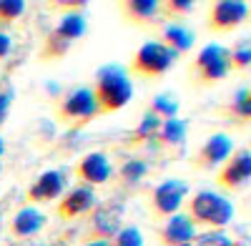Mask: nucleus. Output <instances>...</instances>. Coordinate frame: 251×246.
I'll use <instances>...</instances> for the list:
<instances>
[{"label":"nucleus","mask_w":251,"mask_h":246,"mask_svg":"<svg viewBox=\"0 0 251 246\" xmlns=\"http://www.w3.org/2000/svg\"><path fill=\"white\" fill-rule=\"evenodd\" d=\"M83 246H111V241H86Z\"/></svg>","instance_id":"31"},{"label":"nucleus","mask_w":251,"mask_h":246,"mask_svg":"<svg viewBox=\"0 0 251 246\" xmlns=\"http://www.w3.org/2000/svg\"><path fill=\"white\" fill-rule=\"evenodd\" d=\"M199 236V229L186 214H174L161 226V246H191Z\"/></svg>","instance_id":"13"},{"label":"nucleus","mask_w":251,"mask_h":246,"mask_svg":"<svg viewBox=\"0 0 251 246\" xmlns=\"http://www.w3.org/2000/svg\"><path fill=\"white\" fill-rule=\"evenodd\" d=\"M186 121L181 118H169V121H163L161 123V131H158V141H161V146L166 148H178L183 146V141H186Z\"/></svg>","instance_id":"19"},{"label":"nucleus","mask_w":251,"mask_h":246,"mask_svg":"<svg viewBox=\"0 0 251 246\" xmlns=\"http://www.w3.org/2000/svg\"><path fill=\"white\" fill-rule=\"evenodd\" d=\"M121 13L133 25L153 23L156 15H158V0H126L121 5Z\"/></svg>","instance_id":"17"},{"label":"nucleus","mask_w":251,"mask_h":246,"mask_svg":"<svg viewBox=\"0 0 251 246\" xmlns=\"http://www.w3.org/2000/svg\"><path fill=\"white\" fill-rule=\"evenodd\" d=\"M228 66L231 71H249L251 66V43L249 40H239L234 50H228Z\"/></svg>","instance_id":"23"},{"label":"nucleus","mask_w":251,"mask_h":246,"mask_svg":"<svg viewBox=\"0 0 251 246\" xmlns=\"http://www.w3.org/2000/svg\"><path fill=\"white\" fill-rule=\"evenodd\" d=\"M98 103V113H116L128 106L133 98V83L128 78V71L118 63L103 66L96 73V88H91Z\"/></svg>","instance_id":"1"},{"label":"nucleus","mask_w":251,"mask_h":246,"mask_svg":"<svg viewBox=\"0 0 251 246\" xmlns=\"http://www.w3.org/2000/svg\"><path fill=\"white\" fill-rule=\"evenodd\" d=\"M68 186V178H66V171L60 169H53V171H46L40 173L25 191V198L30 203H46V201H53L58 198Z\"/></svg>","instance_id":"12"},{"label":"nucleus","mask_w":251,"mask_h":246,"mask_svg":"<svg viewBox=\"0 0 251 246\" xmlns=\"http://www.w3.org/2000/svg\"><path fill=\"white\" fill-rule=\"evenodd\" d=\"M123 201L111 198L103 201L100 206L96 203L93 211L88 214V223H86V239L88 241H111L123 226Z\"/></svg>","instance_id":"6"},{"label":"nucleus","mask_w":251,"mask_h":246,"mask_svg":"<svg viewBox=\"0 0 251 246\" xmlns=\"http://www.w3.org/2000/svg\"><path fill=\"white\" fill-rule=\"evenodd\" d=\"M226 113L231 116L236 123H246L249 121V116H251V93H249V88H241V91L234 93L231 103L226 106Z\"/></svg>","instance_id":"21"},{"label":"nucleus","mask_w":251,"mask_h":246,"mask_svg":"<svg viewBox=\"0 0 251 246\" xmlns=\"http://www.w3.org/2000/svg\"><path fill=\"white\" fill-rule=\"evenodd\" d=\"M249 18V3L239 0H219L208 10V30L214 33H231Z\"/></svg>","instance_id":"10"},{"label":"nucleus","mask_w":251,"mask_h":246,"mask_svg":"<svg viewBox=\"0 0 251 246\" xmlns=\"http://www.w3.org/2000/svg\"><path fill=\"white\" fill-rule=\"evenodd\" d=\"M96 116H98V103H96V96L91 88L71 91L63 98V103L58 106V121L66 123V126H73V128L86 126Z\"/></svg>","instance_id":"7"},{"label":"nucleus","mask_w":251,"mask_h":246,"mask_svg":"<svg viewBox=\"0 0 251 246\" xmlns=\"http://www.w3.org/2000/svg\"><path fill=\"white\" fill-rule=\"evenodd\" d=\"M111 246H143V234L136 226H123L111 239Z\"/></svg>","instance_id":"26"},{"label":"nucleus","mask_w":251,"mask_h":246,"mask_svg":"<svg viewBox=\"0 0 251 246\" xmlns=\"http://www.w3.org/2000/svg\"><path fill=\"white\" fill-rule=\"evenodd\" d=\"M188 196V183L181 178H169L158 183L151 194V211L156 219H169L174 214H178L181 203Z\"/></svg>","instance_id":"8"},{"label":"nucleus","mask_w":251,"mask_h":246,"mask_svg":"<svg viewBox=\"0 0 251 246\" xmlns=\"http://www.w3.org/2000/svg\"><path fill=\"white\" fill-rule=\"evenodd\" d=\"M186 216L194 221L196 229L208 226L214 231H221V226H226L234 219V203L216 191H196L188 198Z\"/></svg>","instance_id":"2"},{"label":"nucleus","mask_w":251,"mask_h":246,"mask_svg":"<svg viewBox=\"0 0 251 246\" xmlns=\"http://www.w3.org/2000/svg\"><path fill=\"white\" fill-rule=\"evenodd\" d=\"M146 171H149L146 161H141V158H128V161L121 166V178H123L126 186H133V183H138V181L146 176Z\"/></svg>","instance_id":"24"},{"label":"nucleus","mask_w":251,"mask_h":246,"mask_svg":"<svg viewBox=\"0 0 251 246\" xmlns=\"http://www.w3.org/2000/svg\"><path fill=\"white\" fill-rule=\"evenodd\" d=\"M196 5L191 3V0H163V3H158V13H166L169 18H181L186 13H191Z\"/></svg>","instance_id":"27"},{"label":"nucleus","mask_w":251,"mask_h":246,"mask_svg":"<svg viewBox=\"0 0 251 246\" xmlns=\"http://www.w3.org/2000/svg\"><path fill=\"white\" fill-rule=\"evenodd\" d=\"M161 123H163V121L149 111V113H146V116L141 118V123L136 126V131L131 133V143L136 146V143H146V141L156 138V136H158V131H161Z\"/></svg>","instance_id":"20"},{"label":"nucleus","mask_w":251,"mask_h":246,"mask_svg":"<svg viewBox=\"0 0 251 246\" xmlns=\"http://www.w3.org/2000/svg\"><path fill=\"white\" fill-rule=\"evenodd\" d=\"M176 53L171 48H166L161 40H149L143 43L131 60V73L141 75V78H158L163 73H169L171 66L176 63Z\"/></svg>","instance_id":"5"},{"label":"nucleus","mask_w":251,"mask_h":246,"mask_svg":"<svg viewBox=\"0 0 251 246\" xmlns=\"http://www.w3.org/2000/svg\"><path fill=\"white\" fill-rule=\"evenodd\" d=\"M8 53H10V38L0 30V58H5Z\"/></svg>","instance_id":"30"},{"label":"nucleus","mask_w":251,"mask_h":246,"mask_svg":"<svg viewBox=\"0 0 251 246\" xmlns=\"http://www.w3.org/2000/svg\"><path fill=\"white\" fill-rule=\"evenodd\" d=\"M86 33V18L83 13H66L60 18V23L48 33V38L43 40V48H40V60H58L68 53V48L75 40Z\"/></svg>","instance_id":"4"},{"label":"nucleus","mask_w":251,"mask_h":246,"mask_svg":"<svg viewBox=\"0 0 251 246\" xmlns=\"http://www.w3.org/2000/svg\"><path fill=\"white\" fill-rule=\"evenodd\" d=\"M234 153V143L226 133H214L208 136L206 143L196 151L194 156V169L201 171H214L216 166H224V161Z\"/></svg>","instance_id":"11"},{"label":"nucleus","mask_w":251,"mask_h":246,"mask_svg":"<svg viewBox=\"0 0 251 246\" xmlns=\"http://www.w3.org/2000/svg\"><path fill=\"white\" fill-rule=\"evenodd\" d=\"M191 246H234V241L224 231H203L196 236V241Z\"/></svg>","instance_id":"28"},{"label":"nucleus","mask_w":251,"mask_h":246,"mask_svg":"<svg viewBox=\"0 0 251 246\" xmlns=\"http://www.w3.org/2000/svg\"><path fill=\"white\" fill-rule=\"evenodd\" d=\"M46 226V216L40 214L38 209L28 206V209H20L10 223V231L13 236H20V239H28V236H35L40 229Z\"/></svg>","instance_id":"16"},{"label":"nucleus","mask_w":251,"mask_h":246,"mask_svg":"<svg viewBox=\"0 0 251 246\" xmlns=\"http://www.w3.org/2000/svg\"><path fill=\"white\" fill-rule=\"evenodd\" d=\"M3 151H5V143H3V136H0V156H3Z\"/></svg>","instance_id":"32"},{"label":"nucleus","mask_w":251,"mask_h":246,"mask_svg":"<svg viewBox=\"0 0 251 246\" xmlns=\"http://www.w3.org/2000/svg\"><path fill=\"white\" fill-rule=\"evenodd\" d=\"M249 178H251V151L249 148L231 153L216 173V183L224 191H239L241 186L249 183Z\"/></svg>","instance_id":"9"},{"label":"nucleus","mask_w":251,"mask_h":246,"mask_svg":"<svg viewBox=\"0 0 251 246\" xmlns=\"http://www.w3.org/2000/svg\"><path fill=\"white\" fill-rule=\"evenodd\" d=\"M161 43H163L166 48H171L176 55H181V53H188V50L194 48V33L188 30V28H183V25H178V23L166 25Z\"/></svg>","instance_id":"18"},{"label":"nucleus","mask_w":251,"mask_h":246,"mask_svg":"<svg viewBox=\"0 0 251 246\" xmlns=\"http://www.w3.org/2000/svg\"><path fill=\"white\" fill-rule=\"evenodd\" d=\"M10 98H13V93H10V91H3V93H0V123H3V121L8 118V111H10Z\"/></svg>","instance_id":"29"},{"label":"nucleus","mask_w":251,"mask_h":246,"mask_svg":"<svg viewBox=\"0 0 251 246\" xmlns=\"http://www.w3.org/2000/svg\"><path fill=\"white\" fill-rule=\"evenodd\" d=\"M228 71H231V66H228V48L219 43H208L194 58L191 68H188V78H191V83L196 88H208L224 80Z\"/></svg>","instance_id":"3"},{"label":"nucleus","mask_w":251,"mask_h":246,"mask_svg":"<svg viewBox=\"0 0 251 246\" xmlns=\"http://www.w3.org/2000/svg\"><path fill=\"white\" fill-rule=\"evenodd\" d=\"M0 171H3V163H0Z\"/></svg>","instance_id":"33"},{"label":"nucleus","mask_w":251,"mask_h":246,"mask_svg":"<svg viewBox=\"0 0 251 246\" xmlns=\"http://www.w3.org/2000/svg\"><path fill=\"white\" fill-rule=\"evenodd\" d=\"M113 169L106 153H88L75 163V176L83 181V186H100L111 178Z\"/></svg>","instance_id":"15"},{"label":"nucleus","mask_w":251,"mask_h":246,"mask_svg":"<svg viewBox=\"0 0 251 246\" xmlns=\"http://www.w3.org/2000/svg\"><path fill=\"white\" fill-rule=\"evenodd\" d=\"M25 3L23 0H0V25H10L23 15Z\"/></svg>","instance_id":"25"},{"label":"nucleus","mask_w":251,"mask_h":246,"mask_svg":"<svg viewBox=\"0 0 251 246\" xmlns=\"http://www.w3.org/2000/svg\"><path fill=\"white\" fill-rule=\"evenodd\" d=\"M151 113H153V116H158L161 121L176 118V113H178V100H176L171 93L156 96V98H153V103H151Z\"/></svg>","instance_id":"22"},{"label":"nucleus","mask_w":251,"mask_h":246,"mask_svg":"<svg viewBox=\"0 0 251 246\" xmlns=\"http://www.w3.org/2000/svg\"><path fill=\"white\" fill-rule=\"evenodd\" d=\"M96 206V191L91 186H75L71 189L66 196L60 198L58 203V216L60 219H66V221H73V219H80V216H86L91 214Z\"/></svg>","instance_id":"14"}]
</instances>
